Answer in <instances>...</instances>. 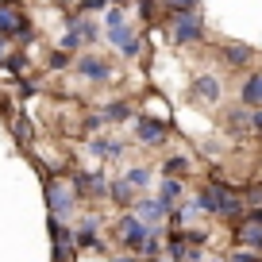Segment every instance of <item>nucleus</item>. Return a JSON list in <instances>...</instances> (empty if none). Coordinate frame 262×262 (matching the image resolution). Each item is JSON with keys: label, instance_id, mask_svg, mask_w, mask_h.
I'll return each mask as SVG.
<instances>
[{"label": "nucleus", "instance_id": "f257e3e1", "mask_svg": "<svg viewBox=\"0 0 262 262\" xmlns=\"http://www.w3.org/2000/svg\"><path fill=\"white\" fill-rule=\"evenodd\" d=\"M196 205H201V212H212V216H224V220H235L239 212H243V201H239L235 193H231V189H224V185H208L205 193H201V201H196Z\"/></svg>", "mask_w": 262, "mask_h": 262}, {"label": "nucleus", "instance_id": "f03ea898", "mask_svg": "<svg viewBox=\"0 0 262 262\" xmlns=\"http://www.w3.org/2000/svg\"><path fill=\"white\" fill-rule=\"evenodd\" d=\"M47 205H50V216H54V220H70L74 208H77V189L58 181V178H50L47 181Z\"/></svg>", "mask_w": 262, "mask_h": 262}, {"label": "nucleus", "instance_id": "7ed1b4c3", "mask_svg": "<svg viewBox=\"0 0 262 262\" xmlns=\"http://www.w3.org/2000/svg\"><path fill=\"white\" fill-rule=\"evenodd\" d=\"M170 35L178 47H189V42H196L205 35V24H201L196 12H170Z\"/></svg>", "mask_w": 262, "mask_h": 262}, {"label": "nucleus", "instance_id": "20e7f679", "mask_svg": "<svg viewBox=\"0 0 262 262\" xmlns=\"http://www.w3.org/2000/svg\"><path fill=\"white\" fill-rule=\"evenodd\" d=\"M0 35H4V39H27V35H31L27 16L12 4V0H0Z\"/></svg>", "mask_w": 262, "mask_h": 262}, {"label": "nucleus", "instance_id": "39448f33", "mask_svg": "<svg viewBox=\"0 0 262 262\" xmlns=\"http://www.w3.org/2000/svg\"><path fill=\"white\" fill-rule=\"evenodd\" d=\"M77 74H81L85 81L104 85V81H112V66H108L104 58H97V54H81L77 58Z\"/></svg>", "mask_w": 262, "mask_h": 262}, {"label": "nucleus", "instance_id": "423d86ee", "mask_svg": "<svg viewBox=\"0 0 262 262\" xmlns=\"http://www.w3.org/2000/svg\"><path fill=\"white\" fill-rule=\"evenodd\" d=\"M120 239H123V247H131V251H139L143 247V239H147V231H155V228H147V224L139 220V216H123L120 220Z\"/></svg>", "mask_w": 262, "mask_h": 262}, {"label": "nucleus", "instance_id": "0eeeda50", "mask_svg": "<svg viewBox=\"0 0 262 262\" xmlns=\"http://www.w3.org/2000/svg\"><path fill=\"white\" fill-rule=\"evenodd\" d=\"M108 39H112V47L120 50L123 58H135V54H139V47H143V42H139V35L131 31L127 24H120V27H108Z\"/></svg>", "mask_w": 262, "mask_h": 262}, {"label": "nucleus", "instance_id": "6e6552de", "mask_svg": "<svg viewBox=\"0 0 262 262\" xmlns=\"http://www.w3.org/2000/svg\"><path fill=\"white\" fill-rule=\"evenodd\" d=\"M135 216H139L147 228H155V224H162L166 216H170V201H139V208H135Z\"/></svg>", "mask_w": 262, "mask_h": 262}, {"label": "nucleus", "instance_id": "1a4fd4ad", "mask_svg": "<svg viewBox=\"0 0 262 262\" xmlns=\"http://www.w3.org/2000/svg\"><path fill=\"white\" fill-rule=\"evenodd\" d=\"M50 235H54V262H62V254L66 258L74 254V231L62 228V220H54V216H50Z\"/></svg>", "mask_w": 262, "mask_h": 262}, {"label": "nucleus", "instance_id": "9d476101", "mask_svg": "<svg viewBox=\"0 0 262 262\" xmlns=\"http://www.w3.org/2000/svg\"><path fill=\"white\" fill-rule=\"evenodd\" d=\"M193 93L196 100H208V104H216V100H220V93H224V85H220V77H212V74H201L193 81Z\"/></svg>", "mask_w": 262, "mask_h": 262}, {"label": "nucleus", "instance_id": "9b49d317", "mask_svg": "<svg viewBox=\"0 0 262 262\" xmlns=\"http://www.w3.org/2000/svg\"><path fill=\"white\" fill-rule=\"evenodd\" d=\"M135 135H139V143H147V147H158V143L166 139V123L162 120H139L135 123Z\"/></svg>", "mask_w": 262, "mask_h": 262}, {"label": "nucleus", "instance_id": "f8f14e48", "mask_svg": "<svg viewBox=\"0 0 262 262\" xmlns=\"http://www.w3.org/2000/svg\"><path fill=\"white\" fill-rule=\"evenodd\" d=\"M74 247H97L100 251V239H97V216H85L81 228L74 231Z\"/></svg>", "mask_w": 262, "mask_h": 262}, {"label": "nucleus", "instance_id": "ddd939ff", "mask_svg": "<svg viewBox=\"0 0 262 262\" xmlns=\"http://www.w3.org/2000/svg\"><path fill=\"white\" fill-rule=\"evenodd\" d=\"M89 155H97V158H120L123 155V143L120 139H89Z\"/></svg>", "mask_w": 262, "mask_h": 262}, {"label": "nucleus", "instance_id": "4468645a", "mask_svg": "<svg viewBox=\"0 0 262 262\" xmlns=\"http://www.w3.org/2000/svg\"><path fill=\"white\" fill-rule=\"evenodd\" d=\"M239 243L254 247V251H262V224L258 220H247L243 228H239Z\"/></svg>", "mask_w": 262, "mask_h": 262}, {"label": "nucleus", "instance_id": "2eb2a0df", "mask_svg": "<svg viewBox=\"0 0 262 262\" xmlns=\"http://www.w3.org/2000/svg\"><path fill=\"white\" fill-rule=\"evenodd\" d=\"M239 97H243V104H262V74L247 77L243 89H239Z\"/></svg>", "mask_w": 262, "mask_h": 262}, {"label": "nucleus", "instance_id": "dca6fc26", "mask_svg": "<svg viewBox=\"0 0 262 262\" xmlns=\"http://www.w3.org/2000/svg\"><path fill=\"white\" fill-rule=\"evenodd\" d=\"M228 120L235 123V127H243V131H262V112H243V108H239V112H231Z\"/></svg>", "mask_w": 262, "mask_h": 262}, {"label": "nucleus", "instance_id": "f3484780", "mask_svg": "<svg viewBox=\"0 0 262 262\" xmlns=\"http://www.w3.org/2000/svg\"><path fill=\"white\" fill-rule=\"evenodd\" d=\"M224 62H228V66H247V62H251V47H243V42L224 47Z\"/></svg>", "mask_w": 262, "mask_h": 262}, {"label": "nucleus", "instance_id": "a211bd4d", "mask_svg": "<svg viewBox=\"0 0 262 262\" xmlns=\"http://www.w3.org/2000/svg\"><path fill=\"white\" fill-rule=\"evenodd\" d=\"M108 193H112V201H116V205H127V201H131V196H135V189H131L127 185V181H112V185H108Z\"/></svg>", "mask_w": 262, "mask_h": 262}, {"label": "nucleus", "instance_id": "6ab92c4d", "mask_svg": "<svg viewBox=\"0 0 262 262\" xmlns=\"http://www.w3.org/2000/svg\"><path fill=\"white\" fill-rule=\"evenodd\" d=\"M123 181H127L131 189H143V185H150V170H147V166H135V170L123 173Z\"/></svg>", "mask_w": 262, "mask_h": 262}, {"label": "nucleus", "instance_id": "aec40b11", "mask_svg": "<svg viewBox=\"0 0 262 262\" xmlns=\"http://www.w3.org/2000/svg\"><path fill=\"white\" fill-rule=\"evenodd\" d=\"M127 100H116V104H108L104 108V123H120V120H127Z\"/></svg>", "mask_w": 262, "mask_h": 262}, {"label": "nucleus", "instance_id": "412c9836", "mask_svg": "<svg viewBox=\"0 0 262 262\" xmlns=\"http://www.w3.org/2000/svg\"><path fill=\"white\" fill-rule=\"evenodd\" d=\"M77 27H81V39H85V42H97V39H100V27L93 24V19L77 16Z\"/></svg>", "mask_w": 262, "mask_h": 262}, {"label": "nucleus", "instance_id": "4be33fe9", "mask_svg": "<svg viewBox=\"0 0 262 262\" xmlns=\"http://www.w3.org/2000/svg\"><path fill=\"white\" fill-rule=\"evenodd\" d=\"M89 193H97V196H100V193H108V178H104L100 170H97V173H89Z\"/></svg>", "mask_w": 262, "mask_h": 262}, {"label": "nucleus", "instance_id": "5701e85b", "mask_svg": "<svg viewBox=\"0 0 262 262\" xmlns=\"http://www.w3.org/2000/svg\"><path fill=\"white\" fill-rule=\"evenodd\" d=\"M178 196H181V185L173 178H166L162 181V201H178Z\"/></svg>", "mask_w": 262, "mask_h": 262}, {"label": "nucleus", "instance_id": "b1692460", "mask_svg": "<svg viewBox=\"0 0 262 262\" xmlns=\"http://www.w3.org/2000/svg\"><path fill=\"white\" fill-rule=\"evenodd\" d=\"M120 24H127V16H123V8H112L104 16V27H120Z\"/></svg>", "mask_w": 262, "mask_h": 262}, {"label": "nucleus", "instance_id": "393cba45", "mask_svg": "<svg viewBox=\"0 0 262 262\" xmlns=\"http://www.w3.org/2000/svg\"><path fill=\"white\" fill-rule=\"evenodd\" d=\"M170 12H196V0H166Z\"/></svg>", "mask_w": 262, "mask_h": 262}, {"label": "nucleus", "instance_id": "a878e982", "mask_svg": "<svg viewBox=\"0 0 262 262\" xmlns=\"http://www.w3.org/2000/svg\"><path fill=\"white\" fill-rule=\"evenodd\" d=\"M181 170H189V158H170L166 162V173H181Z\"/></svg>", "mask_w": 262, "mask_h": 262}, {"label": "nucleus", "instance_id": "bb28decb", "mask_svg": "<svg viewBox=\"0 0 262 262\" xmlns=\"http://www.w3.org/2000/svg\"><path fill=\"white\" fill-rule=\"evenodd\" d=\"M231 262H262L254 251H239V254H231Z\"/></svg>", "mask_w": 262, "mask_h": 262}, {"label": "nucleus", "instance_id": "cd10ccee", "mask_svg": "<svg viewBox=\"0 0 262 262\" xmlns=\"http://www.w3.org/2000/svg\"><path fill=\"white\" fill-rule=\"evenodd\" d=\"M81 8L85 12H100V8H108V0H81Z\"/></svg>", "mask_w": 262, "mask_h": 262}, {"label": "nucleus", "instance_id": "c85d7f7f", "mask_svg": "<svg viewBox=\"0 0 262 262\" xmlns=\"http://www.w3.org/2000/svg\"><path fill=\"white\" fill-rule=\"evenodd\" d=\"M104 127V116H89V120H85V131H100Z\"/></svg>", "mask_w": 262, "mask_h": 262}, {"label": "nucleus", "instance_id": "c756f323", "mask_svg": "<svg viewBox=\"0 0 262 262\" xmlns=\"http://www.w3.org/2000/svg\"><path fill=\"white\" fill-rule=\"evenodd\" d=\"M50 66H54V70H62V66H70V54H50Z\"/></svg>", "mask_w": 262, "mask_h": 262}, {"label": "nucleus", "instance_id": "7c9ffc66", "mask_svg": "<svg viewBox=\"0 0 262 262\" xmlns=\"http://www.w3.org/2000/svg\"><path fill=\"white\" fill-rule=\"evenodd\" d=\"M54 4L58 8H70V4H77V0H54Z\"/></svg>", "mask_w": 262, "mask_h": 262}, {"label": "nucleus", "instance_id": "2f4dec72", "mask_svg": "<svg viewBox=\"0 0 262 262\" xmlns=\"http://www.w3.org/2000/svg\"><path fill=\"white\" fill-rule=\"evenodd\" d=\"M0 62H4V35H0Z\"/></svg>", "mask_w": 262, "mask_h": 262}, {"label": "nucleus", "instance_id": "473e14b6", "mask_svg": "<svg viewBox=\"0 0 262 262\" xmlns=\"http://www.w3.org/2000/svg\"><path fill=\"white\" fill-rule=\"evenodd\" d=\"M123 4H131V0H116V8H123Z\"/></svg>", "mask_w": 262, "mask_h": 262}, {"label": "nucleus", "instance_id": "72a5a7b5", "mask_svg": "<svg viewBox=\"0 0 262 262\" xmlns=\"http://www.w3.org/2000/svg\"><path fill=\"white\" fill-rule=\"evenodd\" d=\"M116 262H139V258H116Z\"/></svg>", "mask_w": 262, "mask_h": 262}]
</instances>
